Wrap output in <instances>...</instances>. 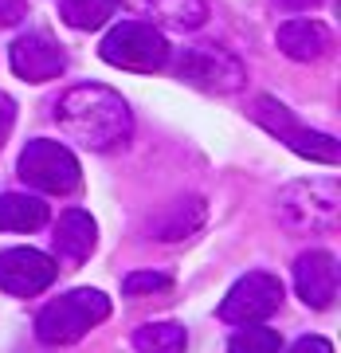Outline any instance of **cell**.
Here are the masks:
<instances>
[{
    "label": "cell",
    "mask_w": 341,
    "mask_h": 353,
    "mask_svg": "<svg viewBox=\"0 0 341 353\" xmlns=\"http://www.w3.org/2000/svg\"><path fill=\"white\" fill-rule=\"evenodd\" d=\"M251 118L259 126H267L275 138H282L294 153H302L310 161H322V165H338V141L329 134H314V130H302L298 122L291 118V110L275 99H255V110Z\"/></svg>",
    "instance_id": "cell-7"
},
{
    "label": "cell",
    "mask_w": 341,
    "mask_h": 353,
    "mask_svg": "<svg viewBox=\"0 0 341 353\" xmlns=\"http://www.w3.org/2000/svg\"><path fill=\"white\" fill-rule=\"evenodd\" d=\"M294 287L302 294V303L314 306V310L333 306V299H338V259L329 252L298 255V263H294Z\"/></svg>",
    "instance_id": "cell-11"
},
{
    "label": "cell",
    "mask_w": 341,
    "mask_h": 353,
    "mask_svg": "<svg viewBox=\"0 0 341 353\" xmlns=\"http://www.w3.org/2000/svg\"><path fill=\"white\" fill-rule=\"evenodd\" d=\"M126 4L130 12L145 16L149 24H169V28H200L208 16L204 0H114Z\"/></svg>",
    "instance_id": "cell-13"
},
{
    "label": "cell",
    "mask_w": 341,
    "mask_h": 353,
    "mask_svg": "<svg viewBox=\"0 0 341 353\" xmlns=\"http://www.w3.org/2000/svg\"><path fill=\"white\" fill-rule=\"evenodd\" d=\"M278 303H282V283L267 271H251L227 290V299L220 303V318L236 322V326H255L275 314Z\"/></svg>",
    "instance_id": "cell-8"
},
{
    "label": "cell",
    "mask_w": 341,
    "mask_h": 353,
    "mask_svg": "<svg viewBox=\"0 0 341 353\" xmlns=\"http://www.w3.org/2000/svg\"><path fill=\"white\" fill-rule=\"evenodd\" d=\"M48 224V204L28 192H4L0 196V232H36Z\"/></svg>",
    "instance_id": "cell-15"
},
{
    "label": "cell",
    "mask_w": 341,
    "mask_h": 353,
    "mask_svg": "<svg viewBox=\"0 0 341 353\" xmlns=\"http://www.w3.org/2000/svg\"><path fill=\"white\" fill-rule=\"evenodd\" d=\"M94 240H99V228H94L90 212H83V208H67V212L59 216V224H55V236H51L55 255H59L67 267L83 263V259L94 252Z\"/></svg>",
    "instance_id": "cell-12"
},
{
    "label": "cell",
    "mask_w": 341,
    "mask_h": 353,
    "mask_svg": "<svg viewBox=\"0 0 341 353\" xmlns=\"http://www.w3.org/2000/svg\"><path fill=\"white\" fill-rule=\"evenodd\" d=\"M114 0H59V16L79 32H94L114 16Z\"/></svg>",
    "instance_id": "cell-18"
},
{
    "label": "cell",
    "mask_w": 341,
    "mask_h": 353,
    "mask_svg": "<svg viewBox=\"0 0 341 353\" xmlns=\"http://www.w3.org/2000/svg\"><path fill=\"white\" fill-rule=\"evenodd\" d=\"M110 318V299L102 294V290H71L63 299H55L39 310L36 318V334L39 341H48V345H71L79 341L87 330H94L99 322Z\"/></svg>",
    "instance_id": "cell-2"
},
{
    "label": "cell",
    "mask_w": 341,
    "mask_h": 353,
    "mask_svg": "<svg viewBox=\"0 0 341 353\" xmlns=\"http://www.w3.org/2000/svg\"><path fill=\"white\" fill-rule=\"evenodd\" d=\"M291 353H333V345H329L326 338H302Z\"/></svg>",
    "instance_id": "cell-23"
},
{
    "label": "cell",
    "mask_w": 341,
    "mask_h": 353,
    "mask_svg": "<svg viewBox=\"0 0 341 353\" xmlns=\"http://www.w3.org/2000/svg\"><path fill=\"white\" fill-rule=\"evenodd\" d=\"M275 39H278V51L298 59V63H314L329 51V32L318 20H287Z\"/></svg>",
    "instance_id": "cell-14"
},
{
    "label": "cell",
    "mask_w": 341,
    "mask_h": 353,
    "mask_svg": "<svg viewBox=\"0 0 341 353\" xmlns=\"http://www.w3.org/2000/svg\"><path fill=\"white\" fill-rule=\"evenodd\" d=\"M185 330L177 322H149L134 334L138 353H185Z\"/></svg>",
    "instance_id": "cell-17"
},
{
    "label": "cell",
    "mask_w": 341,
    "mask_h": 353,
    "mask_svg": "<svg viewBox=\"0 0 341 353\" xmlns=\"http://www.w3.org/2000/svg\"><path fill=\"white\" fill-rule=\"evenodd\" d=\"M55 118L87 150H114L134 130V118H130V106L122 102V94H114L110 87H99V83L71 87L55 106Z\"/></svg>",
    "instance_id": "cell-1"
},
{
    "label": "cell",
    "mask_w": 341,
    "mask_h": 353,
    "mask_svg": "<svg viewBox=\"0 0 341 353\" xmlns=\"http://www.w3.org/2000/svg\"><path fill=\"white\" fill-rule=\"evenodd\" d=\"M28 16V4L24 0H0V24L8 28V24H20Z\"/></svg>",
    "instance_id": "cell-22"
},
{
    "label": "cell",
    "mask_w": 341,
    "mask_h": 353,
    "mask_svg": "<svg viewBox=\"0 0 341 353\" xmlns=\"http://www.w3.org/2000/svg\"><path fill=\"white\" fill-rule=\"evenodd\" d=\"M275 4L282 8V12H310V8L322 4V0H275Z\"/></svg>",
    "instance_id": "cell-24"
},
{
    "label": "cell",
    "mask_w": 341,
    "mask_h": 353,
    "mask_svg": "<svg viewBox=\"0 0 341 353\" xmlns=\"http://www.w3.org/2000/svg\"><path fill=\"white\" fill-rule=\"evenodd\" d=\"M20 176H24L32 189L55 192V196L75 192L79 181H83L75 153L67 150V145H59V141H48V138L28 141V150L20 153Z\"/></svg>",
    "instance_id": "cell-6"
},
{
    "label": "cell",
    "mask_w": 341,
    "mask_h": 353,
    "mask_svg": "<svg viewBox=\"0 0 341 353\" xmlns=\"http://www.w3.org/2000/svg\"><path fill=\"white\" fill-rule=\"evenodd\" d=\"M227 353H278V334L267 326H243L227 341Z\"/></svg>",
    "instance_id": "cell-19"
},
{
    "label": "cell",
    "mask_w": 341,
    "mask_h": 353,
    "mask_svg": "<svg viewBox=\"0 0 341 353\" xmlns=\"http://www.w3.org/2000/svg\"><path fill=\"white\" fill-rule=\"evenodd\" d=\"M126 294H153V290H169V275H157V271H134V275L122 283Z\"/></svg>",
    "instance_id": "cell-20"
},
{
    "label": "cell",
    "mask_w": 341,
    "mask_h": 353,
    "mask_svg": "<svg viewBox=\"0 0 341 353\" xmlns=\"http://www.w3.org/2000/svg\"><path fill=\"white\" fill-rule=\"evenodd\" d=\"M99 55H102L110 67L153 75V71H161V67L169 63V39H165L153 24L126 20V24L110 28V36L102 39Z\"/></svg>",
    "instance_id": "cell-3"
},
{
    "label": "cell",
    "mask_w": 341,
    "mask_h": 353,
    "mask_svg": "<svg viewBox=\"0 0 341 353\" xmlns=\"http://www.w3.org/2000/svg\"><path fill=\"white\" fill-rule=\"evenodd\" d=\"M8 63H12V71L20 79H28V83H48V79L63 75L67 55L51 36H43V32H28V36H20L12 43Z\"/></svg>",
    "instance_id": "cell-10"
},
{
    "label": "cell",
    "mask_w": 341,
    "mask_h": 353,
    "mask_svg": "<svg viewBox=\"0 0 341 353\" xmlns=\"http://www.w3.org/2000/svg\"><path fill=\"white\" fill-rule=\"evenodd\" d=\"M200 224H204V201L200 196H189V201L169 204V212L153 224V232H157V240H185Z\"/></svg>",
    "instance_id": "cell-16"
},
{
    "label": "cell",
    "mask_w": 341,
    "mask_h": 353,
    "mask_svg": "<svg viewBox=\"0 0 341 353\" xmlns=\"http://www.w3.org/2000/svg\"><path fill=\"white\" fill-rule=\"evenodd\" d=\"M59 275L55 259L36 248H8L0 252V287L16 299H32L39 290H48Z\"/></svg>",
    "instance_id": "cell-9"
},
{
    "label": "cell",
    "mask_w": 341,
    "mask_h": 353,
    "mask_svg": "<svg viewBox=\"0 0 341 353\" xmlns=\"http://www.w3.org/2000/svg\"><path fill=\"white\" fill-rule=\"evenodd\" d=\"M341 189L338 181H298L278 196V216L298 232H326L338 224Z\"/></svg>",
    "instance_id": "cell-4"
},
{
    "label": "cell",
    "mask_w": 341,
    "mask_h": 353,
    "mask_svg": "<svg viewBox=\"0 0 341 353\" xmlns=\"http://www.w3.org/2000/svg\"><path fill=\"white\" fill-rule=\"evenodd\" d=\"M12 122H16V102L0 90V145H4L8 134H12Z\"/></svg>",
    "instance_id": "cell-21"
},
{
    "label": "cell",
    "mask_w": 341,
    "mask_h": 353,
    "mask_svg": "<svg viewBox=\"0 0 341 353\" xmlns=\"http://www.w3.org/2000/svg\"><path fill=\"white\" fill-rule=\"evenodd\" d=\"M177 75L189 83V87H200L208 94H236L247 83V71L243 63L231 55V51L216 48V43H196V48H185L177 59Z\"/></svg>",
    "instance_id": "cell-5"
}]
</instances>
